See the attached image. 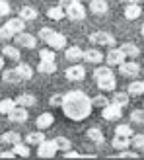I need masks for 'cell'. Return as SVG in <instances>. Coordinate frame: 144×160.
<instances>
[{
    "mask_svg": "<svg viewBox=\"0 0 144 160\" xmlns=\"http://www.w3.org/2000/svg\"><path fill=\"white\" fill-rule=\"evenodd\" d=\"M55 35V29L53 28H43V29H39V39H41V41H49V39Z\"/></svg>",
    "mask_w": 144,
    "mask_h": 160,
    "instance_id": "7bdbcfd3",
    "label": "cell"
},
{
    "mask_svg": "<svg viewBox=\"0 0 144 160\" xmlns=\"http://www.w3.org/2000/svg\"><path fill=\"white\" fill-rule=\"evenodd\" d=\"M62 100H65V94H53L51 100H49V106L51 108H60L62 106Z\"/></svg>",
    "mask_w": 144,
    "mask_h": 160,
    "instance_id": "ee69618b",
    "label": "cell"
},
{
    "mask_svg": "<svg viewBox=\"0 0 144 160\" xmlns=\"http://www.w3.org/2000/svg\"><path fill=\"white\" fill-rule=\"evenodd\" d=\"M65 59L68 62H80L84 61V49L78 45H72V47H66L65 49Z\"/></svg>",
    "mask_w": 144,
    "mask_h": 160,
    "instance_id": "30bf717a",
    "label": "cell"
},
{
    "mask_svg": "<svg viewBox=\"0 0 144 160\" xmlns=\"http://www.w3.org/2000/svg\"><path fill=\"white\" fill-rule=\"evenodd\" d=\"M111 145H113L115 150H125L131 147V137H123V135H115L113 141H111Z\"/></svg>",
    "mask_w": 144,
    "mask_h": 160,
    "instance_id": "cb8c5ba5",
    "label": "cell"
},
{
    "mask_svg": "<svg viewBox=\"0 0 144 160\" xmlns=\"http://www.w3.org/2000/svg\"><path fill=\"white\" fill-rule=\"evenodd\" d=\"M65 76H66V80H70V82H80V80L86 78V68L82 65H78V62H72V67L66 68Z\"/></svg>",
    "mask_w": 144,
    "mask_h": 160,
    "instance_id": "52a82bcc",
    "label": "cell"
},
{
    "mask_svg": "<svg viewBox=\"0 0 144 160\" xmlns=\"http://www.w3.org/2000/svg\"><path fill=\"white\" fill-rule=\"evenodd\" d=\"M105 76H113V67H95L94 68V78L98 80V78H105Z\"/></svg>",
    "mask_w": 144,
    "mask_h": 160,
    "instance_id": "836d02e7",
    "label": "cell"
},
{
    "mask_svg": "<svg viewBox=\"0 0 144 160\" xmlns=\"http://www.w3.org/2000/svg\"><path fill=\"white\" fill-rule=\"evenodd\" d=\"M4 70V55H0V72Z\"/></svg>",
    "mask_w": 144,
    "mask_h": 160,
    "instance_id": "816d5d0a",
    "label": "cell"
},
{
    "mask_svg": "<svg viewBox=\"0 0 144 160\" xmlns=\"http://www.w3.org/2000/svg\"><path fill=\"white\" fill-rule=\"evenodd\" d=\"M88 10H90L94 16H105L107 10H109V4L105 0H92L90 6H88Z\"/></svg>",
    "mask_w": 144,
    "mask_h": 160,
    "instance_id": "5bb4252c",
    "label": "cell"
},
{
    "mask_svg": "<svg viewBox=\"0 0 144 160\" xmlns=\"http://www.w3.org/2000/svg\"><path fill=\"white\" fill-rule=\"evenodd\" d=\"M12 150L16 152V156H22V158H27L31 154V150H29V145H22V142H18V145H14Z\"/></svg>",
    "mask_w": 144,
    "mask_h": 160,
    "instance_id": "d590c367",
    "label": "cell"
},
{
    "mask_svg": "<svg viewBox=\"0 0 144 160\" xmlns=\"http://www.w3.org/2000/svg\"><path fill=\"white\" fill-rule=\"evenodd\" d=\"M55 145H57V148L62 150V152H66V150L72 148V142H70V139H66V137H57V139H55Z\"/></svg>",
    "mask_w": 144,
    "mask_h": 160,
    "instance_id": "8d00e7d4",
    "label": "cell"
},
{
    "mask_svg": "<svg viewBox=\"0 0 144 160\" xmlns=\"http://www.w3.org/2000/svg\"><path fill=\"white\" fill-rule=\"evenodd\" d=\"M0 158H16V152L14 150H4V152H0Z\"/></svg>",
    "mask_w": 144,
    "mask_h": 160,
    "instance_id": "681fc988",
    "label": "cell"
},
{
    "mask_svg": "<svg viewBox=\"0 0 144 160\" xmlns=\"http://www.w3.org/2000/svg\"><path fill=\"white\" fill-rule=\"evenodd\" d=\"M57 145H55V141H49L45 139L41 145H37V156L39 158H53L55 154H57Z\"/></svg>",
    "mask_w": 144,
    "mask_h": 160,
    "instance_id": "8992f818",
    "label": "cell"
},
{
    "mask_svg": "<svg viewBox=\"0 0 144 160\" xmlns=\"http://www.w3.org/2000/svg\"><path fill=\"white\" fill-rule=\"evenodd\" d=\"M14 41H16V45L23 47V49H35V47H37V39H35L33 35H31V33H27V31L16 33Z\"/></svg>",
    "mask_w": 144,
    "mask_h": 160,
    "instance_id": "ba28073f",
    "label": "cell"
},
{
    "mask_svg": "<svg viewBox=\"0 0 144 160\" xmlns=\"http://www.w3.org/2000/svg\"><path fill=\"white\" fill-rule=\"evenodd\" d=\"M140 156V152L138 150H119V154H117V158H138Z\"/></svg>",
    "mask_w": 144,
    "mask_h": 160,
    "instance_id": "f6af8a7d",
    "label": "cell"
},
{
    "mask_svg": "<svg viewBox=\"0 0 144 160\" xmlns=\"http://www.w3.org/2000/svg\"><path fill=\"white\" fill-rule=\"evenodd\" d=\"M16 106H18V103H16V100H12V98H4V100H0V113H2V115H8Z\"/></svg>",
    "mask_w": 144,
    "mask_h": 160,
    "instance_id": "d6a6232c",
    "label": "cell"
},
{
    "mask_svg": "<svg viewBox=\"0 0 144 160\" xmlns=\"http://www.w3.org/2000/svg\"><path fill=\"white\" fill-rule=\"evenodd\" d=\"M20 18H23L26 22H33V20H37V16H39V12L35 10L33 6H22V10H20Z\"/></svg>",
    "mask_w": 144,
    "mask_h": 160,
    "instance_id": "d4e9b609",
    "label": "cell"
},
{
    "mask_svg": "<svg viewBox=\"0 0 144 160\" xmlns=\"http://www.w3.org/2000/svg\"><path fill=\"white\" fill-rule=\"evenodd\" d=\"M119 74L125 76V78H137L140 74V65L134 59H127L123 65H119Z\"/></svg>",
    "mask_w": 144,
    "mask_h": 160,
    "instance_id": "3957f363",
    "label": "cell"
},
{
    "mask_svg": "<svg viewBox=\"0 0 144 160\" xmlns=\"http://www.w3.org/2000/svg\"><path fill=\"white\" fill-rule=\"evenodd\" d=\"M60 109L68 119H72V121H82V119H86L92 113L94 103H92V98L86 92L70 90L68 94H65Z\"/></svg>",
    "mask_w": 144,
    "mask_h": 160,
    "instance_id": "6da1fadb",
    "label": "cell"
},
{
    "mask_svg": "<svg viewBox=\"0 0 144 160\" xmlns=\"http://www.w3.org/2000/svg\"><path fill=\"white\" fill-rule=\"evenodd\" d=\"M127 92L131 96H142L144 94V80H132V82L127 86Z\"/></svg>",
    "mask_w": 144,
    "mask_h": 160,
    "instance_id": "4dcf8cb0",
    "label": "cell"
},
{
    "mask_svg": "<svg viewBox=\"0 0 144 160\" xmlns=\"http://www.w3.org/2000/svg\"><path fill=\"white\" fill-rule=\"evenodd\" d=\"M45 139L47 137L41 133V129H39V131H31V133L26 135V142H27V145H41Z\"/></svg>",
    "mask_w": 144,
    "mask_h": 160,
    "instance_id": "f546056e",
    "label": "cell"
},
{
    "mask_svg": "<svg viewBox=\"0 0 144 160\" xmlns=\"http://www.w3.org/2000/svg\"><path fill=\"white\" fill-rule=\"evenodd\" d=\"M101 117L107 119V121H115V119H121L123 117V108L117 106V103L109 102L105 108H101Z\"/></svg>",
    "mask_w": 144,
    "mask_h": 160,
    "instance_id": "5b68a950",
    "label": "cell"
},
{
    "mask_svg": "<svg viewBox=\"0 0 144 160\" xmlns=\"http://www.w3.org/2000/svg\"><path fill=\"white\" fill-rule=\"evenodd\" d=\"M0 141L4 142V145H18V142H22V135L20 133H16V131H8V133H4L2 137H0Z\"/></svg>",
    "mask_w": 144,
    "mask_h": 160,
    "instance_id": "4316f807",
    "label": "cell"
},
{
    "mask_svg": "<svg viewBox=\"0 0 144 160\" xmlns=\"http://www.w3.org/2000/svg\"><path fill=\"white\" fill-rule=\"evenodd\" d=\"M16 103H18V106H23V108H31V106L37 103V100H35L33 94H20L18 98H16Z\"/></svg>",
    "mask_w": 144,
    "mask_h": 160,
    "instance_id": "f1b7e54d",
    "label": "cell"
},
{
    "mask_svg": "<svg viewBox=\"0 0 144 160\" xmlns=\"http://www.w3.org/2000/svg\"><path fill=\"white\" fill-rule=\"evenodd\" d=\"M121 2L123 4H140L142 0H121Z\"/></svg>",
    "mask_w": 144,
    "mask_h": 160,
    "instance_id": "f907efd6",
    "label": "cell"
},
{
    "mask_svg": "<svg viewBox=\"0 0 144 160\" xmlns=\"http://www.w3.org/2000/svg\"><path fill=\"white\" fill-rule=\"evenodd\" d=\"M2 80L8 84H18V82H22V76L18 72V68H4L2 70Z\"/></svg>",
    "mask_w": 144,
    "mask_h": 160,
    "instance_id": "e0dca14e",
    "label": "cell"
},
{
    "mask_svg": "<svg viewBox=\"0 0 144 160\" xmlns=\"http://www.w3.org/2000/svg\"><path fill=\"white\" fill-rule=\"evenodd\" d=\"M12 10H10V4L6 0H0V16H8Z\"/></svg>",
    "mask_w": 144,
    "mask_h": 160,
    "instance_id": "bcb514c9",
    "label": "cell"
},
{
    "mask_svg": "<svg viewBox=\"0 0 144 160\" xmlns=\"http://www.w3.org/2000/svg\"><path fill=\"white\" fill-rule=\"evenodd\" d=\"M14 37H16V33L8 26L0 28V41H10V39H14Z\"/></svg>",
    "mask_w": 144,
    "mask_h": 160,
    "instance_id": "60d3db41",
    "label": "cell"
},
{
    "mask_svg": "<svg viewBox=\"0 0 144 160\" xmlns=\"http://www.w3.org/2000/svg\"><path fill=\"white\" fill-rule=\"evenodd\" d=\"M84 61L90 62V65H101V62L105 61V55H103L99 49L92 47V49H86L84 51Z\"/></svg>",
    "mask_w": 144,
    "mask_h": 160,
    "instance_id": "9c48e42d",
    "label": "cell"
},
{
    "mask_svg": "<svg viewBox=\"0 0 144 160\" xmlns=\"http://www.w3.org/2000/svg\"><path fill=\"white\" fill-rule=\"evenodd\" d=\"M127 61V55L123 53L121 47H109V51L105 53V62L109 67H119Z\"/></svg>",
    "mask_w": 144,
    "mask_h": 160,
    "instance_id": "277c9868",
    "label": "cell"
},
{
    "mask_svg": "<svg viewBox=\"0 0 144 160\" xmlns=\"http://www.w3.org/2000/svg\"><path fill=\"white\" fill-rule=\"evenodd\" d=\"M37 70L41 74H53L55 70H57V62H55V61H39Z\"/></svg>",
    "mask_w": 144,
    "mask_h": 160,
    "instance_id": "83f0119b",
    "label": "cell"
},
{
    "mask_svg": "<svg viewBox=\"0 0 144 160\" xmlns=\"http://www.w3.org/2000/svg\"><path fill=\"white\" fill-rule=\"evenodd\" d=\"M86 8H84V4H74V6H70L68 10H66V16H68V20H72V22H82L84 18H86Z\"/></svg>",
    "mask_w": 144,
    "mask_h": 160,
    "instance_id": "7c38bea8",
    "label": "cell"
},
{
    "mask_svg": "<svg viewBox=\"0 0 144 160\" xmlns=\"http://www.w3.org/2000/svg\"><path fill=\"white\" fill-rule=\"evenodd\" d=\"M88 41H90L92 45H95V47H115V37L111 35L109 31H101V29L90 33Z\"/></svg>",
    "mask_w": 144,
    "mask_h": 160,
    "instance_id": "7a4b0ae2",
    "label": "cell"
},
{
    "mask_svg": "<svg viewBox=\"0 0 144 160\" xmlns=\"http://www.w3.org/2000/svg\"><path fill=\"white\" fill-rule=\"evenodd\" d=\"M111 100L107 98V96L105 94H98V96H94V98H92V103H94V108H105L107 106V103H109Z\"/></svg>",
    "mask_w": 144,
    "mask_h": 160,
    "instance_id": "74e56055",
    "label": "cell"
},
{
    "mask_svg": "<svg viewBox=\"0 0 144 160\" xmlns=\"http://www.w3.org/2000/svg\"><path fill=\"white\" fill-rule=\"evenodd\" d=\"M47 18H49V20H55V22L65 20V18H66V10H65L60 4H59V6H51L49 10H47Z\"/></svg>",
    "mask_w": 144,
    "mask_h": 160,
    "instance_id": "ffe728a7",
    "label": "cell"
},
{
    "mask_svg": "<svg viewBox=\"0 0 144 160\" xmlns=\"http://www.w3.org/2000/svg\"><path fill=\"white\" fill-rule=\"evenodd\" d=\"M2 55L6 59H10V61H20V49H18V45H4L2 47Z\"/></svg>",
    "mask_w": 144,
    "mask_h": 160,
    "instance_id": "484cf974",
    "label": "cell"
},
{
    "mask_svg": "<svg viewBox=\"0 0 144 160\" xmlns=\"http://www.w3.org/2000/svg\"><path fill=\"white\" fill-rule=\"evenodd\" d=\"M140 33H142V35H144V23H142V28H140Z\"/></svg>",
    "mask_w": 144,
    "mask_h": 160,
    "instance_id": "f5cc1de1",
    "label": "cell"
},
{
    "mask_svg": "<svg viewBox=\"0 0 144 160\" xmlns=\"http://www.w3.org/2000/svg\"><path fill=\"white\" fill-rule=\"evenodd\" d=\"M98 88L101 92H115L117 88V80H115V74L113 76H105V78H98Z\"/></svg>",
    "mask_w": 144,
    "mask_h": 160,
    "instance_id": "9a60e30c",
    "label": "cell"
},
{
    "mask_svg": "<svg viewBox=\"0 0 144 160\" xmlns=\"http://www.w3.org/2000/svg\"><path fill=\"white\" fill-rule=\"evenodd\" d=\"M84 154H80V152H74V150H66L65 152V158H82Z\"/></svg>",
    "mask_w": 144,
    "mask_h": 160,
    "instance_id": "c3c4849f",
    "label": "cell"
},
{
    "mask_svg": "<svg viewBox=\"0 0 144 160\" xmlns=\"http://www.w3.org/2000/svg\"><path fill=\"white\" fill-rule=\"evenodd\" d=\"M39 61H55V49L47 47V49L39 51Z\"/></svg>",
    "mask_w": 144,
    "mask_h": 160,
    "instance_id": "b9f144b4",
    "label": "cell"
},
{
    "mask_svg": "<svg viewBox=\"0 0 144 160\" xmlns=\"http://www.w3.org/2000/svg\"><path fill=\"white\" fill-rule=\"evenodd\" d=\"M8 119L14 123H26L29 115H27V108H23V106H16L10 113H8Z\"/></svg>",
    "mask_w": 144,
    "mask_h": 160,
    "instance_id": "8fae6325",
    "label": "cell"
},
{
    "mask_svg": "<svg viewBox=\"0 0 144 160\" xmlns=\"http://www.w3.org/2000/svg\"><path fill=\"white\" fill-rule=\"evenodd\" d=\"M111 102L117 103V106H121V108H127V106L131 103V94H129V92L115 90V92H113V98H111Z\"/></svg>",
    "mask_w": 144,
    "mask_h": 160,
    "instance_id": "ac0fdd59",
    "label": "cell"
},
{
    "mask_svg": "<svg viewBox=\"0 0 144 160\" xmlns=\"http://www.w3.org/2000/svg\"><path fill=\"white\" fill-rule=\"evenodd\" d=\"M16 68H18V72H20L22 80H31V78H33V68H31L27 62H20Z\"/></svg>",
    "mask_w": 144,
    "mask_h": 160,
    "instance_id": "1f68e13d",
    "label": "cell"
},
{
    "mask_svg": "<svg viewBox=\"0 0 144 160\" xmlns=\"http://www.w3.org/2000/svg\"><path fill=\"white\" fill-rule=\"evenodd\" d=\"M131 123L144 125V108H142V109H132V111H131Z\"/></svg>",
    "mask_w": 144,
    "mask_h": 160,
    "instance_id": "f35d334b",
    "label": "cell"
},
{
    "mask_svg": "<svg viewBox=\"0 0 144 160\" xmlns=\"http://www.w3.org/2000/svg\"><path fill=\"white\" fill-rule=\"evenodd\" d=\"M6 26L10 28L14 33H22V31H26V20L20 18V16H18V18H10L6 22Z\"/></svg>",
    "mask_w": 144,
    "mask_h": 160,
    "instance_id": "44dd1931",
    "label": "cell"
},
{
    "mask_svg": "<svg viewBox=\"0 0 144 160\" xmlns=\"http://www.w3.org/2000/svg\"><path fill=\"white\" fill-rule=\"evenodd\" d=\"M125 18L127 20H137V18H140L142 16V8H140V4H125Z\"/></svg>",
    "mask_w": 144,
    "mask_h": 160,
    "instance_id": "d6986e66",
    "label": "cell"
},
{
    "mask_svg": "<svg viewBox=\"0 0 144 160\" xmlns=\"http://www.w3.org/2000/svg\"><path fill=\"white\" fill-rule=\"evenodd\" d=\"M53 121H55L53 113H47V111H45V113H41V115L35 119V125H37V129L43 131V129H49V127L53 125Z\"/></svg>",
    "mask_w": 144,
    "mask_h": 160,
    "instance_id": "7402d4cb",
    "label": "cell"
},
{
    "mask_svg": "<svg viewBox=\"0 0 144 160\" xmlns=\"http://www.w3.org/2000/svg\"><path fill=\"white\" fill-rule=\"evenodd\" d=\"M86 137H88V141H92L94 145H103V142H105V135H103V131L99 127H90V129L86 131Z\"/></svg>",
    "mask_w": 144,
    "mask_h": 160,
    "instance_id": "2e32d148",
    "label": "cell"
},
{
    "mask_svg": "<svg viewBox=\"0 0 144 160\" xmlns=\"http://www.w3.org/2000/svg\"><path fill=\"white\" fill-rule=\"evenodd\" d=\"M131 147H132L134 150H138V152H140V150H144V135H142V133H137V135L132 133V137H131Z\"/></svg>",
    "mask_w": 144,
    "mask_h": 160,
    "instance_id": "e575fe53",
    "label": "cell"
},
{
    "mask_svg": "<svg viewBox=\"0 0 144 160\" xmlns=\"http://www.w3.org/2000/svg\"><path fill=\"white\" fill-rule=\"evenodd\" d=\"M121 49L123 53L127 55V59H137L138 55H140V49H138V45H134L131 41H127V43H121Z\"/></svg>",
    "mask_w": 144,
    "mask_h": 160,
    "instance_id": "603a6c76",
    "label": "cell"
},
{
    "mask_svg": "<svg viewBox=\"0 0 144 160\" xmlns=\"http://www.w3.org/2000/svg\"><path fill=\"white\" fill-rule=\"evenodd\" d=\"M115 135H123V137H131L132 135V127L129 123H119L115 127Z\"/></svg>",
    "mask_w": 144,
    "mask_h": 160,
    "instance_id": "ab89813d",
    "label": "cell"
},
{
    "mask_svg": "<svg viewBox=\"0 0 144 160\" xmlns=\"http://www.w3.org/2000/svg\"><path fill=\"white\" fill-rule=\"evenodd\" d=\"M78 2H80V0H59V4L65 8V10H68L70 6H74V4H78Z\"/></svg>",
    "mask_w": 144,
    "mask_h": 160,
    "instance_id": "7dc6e473",
    "label": "cell"
},
{
    "mask_svg": "<svg viewBox=\"0 0 144 160\" xmlns=\"http://www.w3.org/2000/svg\"><path fill=\"white\" fill-rule=\"evenodd\" d=\"M47 45H49L51 49H55V51H65L66 49V37L62 33H59V31H55V35L47 41Z\"/></svg>",
    "mask_w": 144,
    "mask_h": 160,
    "instance_id": "4fadbf2b",
    "label": "cell"
}]
</instances>
